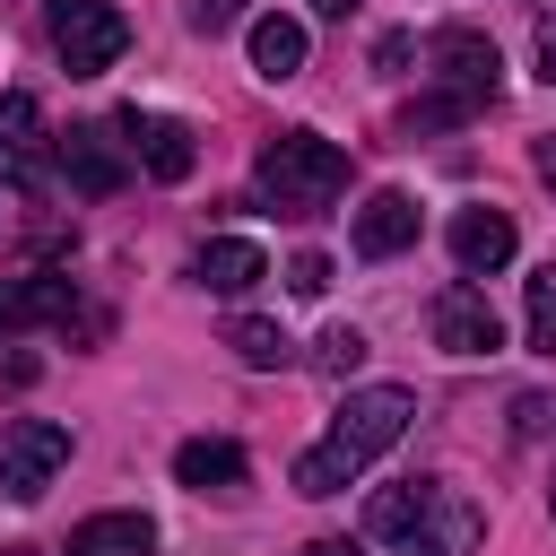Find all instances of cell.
<instances>
[{
	"label": "cell",
	"mask_w": 556,
	"mask_h": 556,
	"mask_svg": "<svg viewBox=\"0 0 556 556\" xmlns=\"http://www.w3.org/2000/svg\"><path fill=\"white\" fill-rule=\"evenodd\" d=\"M408 417H417V400L400 391V382H374V391H348L339 400V417L321 426V443L295 460V495H339L348 478H365L400 434H408Z\"/></svg>",
	"instance_id": "6da1fadb"
},
{
	"label": "cell",
	"mask_w": 556,
	"mask_h": 556,
	"mask_svg": "<svg viewBox=\"0 0 556 556\" xmlns=\"http://www.w3.org/2000/svg\"><path fill=\"white\" fill-rule=\"evenodd\" d=\"M365 539H382L391 556H478L486 513L452 478H400L365 504Z\"/></svg>",
	"instance_id": "7a4b0ae2"
},
{
	"label": "cell",
	"mask_w": 556,
	"mask_h": 556,
	"mask_svg": "<svg viewBox=\"0 0 556 556\" xmlns=\"http://www.w3.org/2000/svg\"><path fill=\"white\" fill-rule=\"evenodd\" d=\"M504 96V61L478 26H434L426 35V96L408 104V130H443V122H469Z\"/></svg>",
	"instance_id": "3957f363"
},
{
	"label": "cell",
	"mask_w": 556,
	"mask_h": 556,
	"mask_svg": "<svg viewBox=\"0 0 556 556\" xmlns=\"http://www.w3.org/2000/svg\"><path fill=\"white\" fill-rule=\"evenodd\" d=\"M252 182H261V200H269L278 217H321V208L348 191V148L321 139V130H278V139L261 148Z\"/></svg>",
	"instance_id": "277c9868"
},
{
	"label": "cell",
	"mask_w": 556,
	"mask_h": 556,
	"mask_svg": "<svg viewBox=\"0 0 556 556\" xmlns=\"http://www.w3.org/2000/svg\"><path fill=\"white\" fill-rule=\"evenodd\" d=\"M43 35H52L70 78H104L130 52V17L113 0H43Z\"/></svg>",
	"instance_id": "5b68a950"
},
{
	"label": "cell",
	"mask_w": 556,
	"mask_h": 556,
	"mask_svg": "<svg viewBox=\"0 0 556 556\" xmlns=\"http://www.w3.org/2000/svg\"><path fill=\"white\" fill-rule=\"evenodd\" d=\"M61 469H70V426H52V417L0 426V495H43Z\"/></svg>",
	"instance_id": "8992f818"
},
{
	"label": "cell",
	"mask_w": 556,
	"mask_h": 556,
	"mask_svg": "<svg viewBox=\"0 0 556 556\" xmlns=\"http://www.w3.org/2000/svg\"><path fill=\"white\" fill-rule=\"evenodd\" d=\"M426 330H434L443 356H495V348H504V321H495L486 287H469V278H452V287L426 304Z\"/></svg>",
	"instance_id": "52a82bcc"
},
{
	"label": "cell",
	"mask_w": 556,
	"mask_h": 556,
	"mask_svg": "<svg viewBox=\"0 0 556 556\" xmlns=\"http://www.w3.org/2000/svg\"><path fill=\"white\" fill-rule=\"evenodd\" d=\"M52 174V130H43V104L26 87L0 96V182H43Z\"/></svg>",
	"instance_id": "ba28073f"
},
{
	"label": "cell",
	"mask_w": 556,
	"mask_h": 556,
	"mask_svg": "<svg viewBox=\"0 0 556 556\" xmlns=\"http://www.w3.org/2000/svg\"><path fill=\"white\" fill-rule=\"evenodd\" d=\"M113 130H122V148H130V156H139L156 182H182V174L200 165L191 130H182L174 113H139V104H130V113H113Z\"/></svg>",
	"instance_id": "9c48e42d"
},
{
	"label": "cell",
	"mask_w": 556,
	"mask_h": 556,
	"mask_svg": "<svg viewBox=\"0 0 556 556\" xmlns=\"http://www.w3.org/2000/svg\"><path fill=\"white\" fill-rule=\"evenodd\" d=\"M35 321H52V330H70V321H78V287H70L61 269L0 278V330H35Z\"/></svg>",
	"instance_id": "30bf717a"
},
{
	"label": "cell",
	"mask_w": 556,
	"mask_h": 556,
	"mask_svg": "<svg viewBox=\"0 0 556 556\" xmlns=\"http://www.w3.org/2000/svg\"><path fill=\"white\" fill-rule=\"evenodd\" d=\"M52 165L87 191V200H104V191H122V148H113V130H52Z\"/></svg>",
	"instance_id": "8fae6325"
},
{
	"label": "cell",
	"mask_w": 556,
	"mask_h": 556,
	"mask_svg": "<svg viewBox=\"0 0 556 556\" xmlns=\"http://www.w3.org/2000/svg\"><path fill=\"white\" fill-rule=\"evenodd\" d=\"M513 243H521V235H513V217H504V208H486V200L452 217V261H460L469 278L504 269V261H513Z\"/></svg>",
	"instance_id": "7c38bea8"
},
{
	"label": "cell",
	"mask_w": 556,
	"mask_h": 556,
	"mask_svg": "<svg viewBox=\"0 0 556 556\" xmlns=\"http://www.w3.org/2000/svg\"><path fill=\"white\" fill-rule=\"evenodd\" d=\"M417 243V200L408 191H374L365 208H356V252L365 261H391V252H408Z\"/></svg>",
	"instance_id": "4fadbf2b"
},
{
	"label": "cell",
	"mask_w": 556,
	"mask_h": 556,
	"mask_svg": "<svg viewBox=\"0 0 556 556\" xmlns=\"http://www.w3.org/2000/svg\"><path fill=\"white\" fill-rule=\"evenodd\" d=\"M191 278H200L208 295H252V287L269 278V261H261V243H243V235H217V243H200Z\"/></svg>",
	"instance_id": "5bb4252c"
},
{
	"label": "cell",
	"mask_w": 556,
	"mask_h": 556,
	"mask_svg": "<svg viewBox=\"0 0 556 556\" xmlns=\"http://www.w3.org/2000/svg\"><path fill=\"white\" fill-rule=\"evenodd\" d=\"M61 556H156V521L148 513H96V521L70 530Z\"/></svg>",
	"instance_id": "9a60e30c"
},
{
	"label": "cell",
	"mask_w": 556,
	"mask_h": 556,
	"mask_svg": "<svg viewBox=\"0 0 556 556\" xmlns=\"http://www.w3.org/2000/svg\"><path fill=\"white\" fill-rule=\"evenodd\" d=\"M243 443H226V434H191L182 452H174V478L191 486V495H208V486H243Z\"/></svg>",
	"instance_id": "2e32d148"
},
{
	"label": "cell",
	"mask_w": 556,
	"mask_h": 556,
	"mask_svg": "<svg viewBox=\"0 0 556 556\" xmlns=\"http://www.w3.org/2000/svg\"><path fill=\"white\" fill-rule=\"evenodd\" d=\"M252 70H261L269 87H287V78L304 70V26H295V17H261V26H252Z\"/></svg>",
	"instance_id": "e0dca14e"
},
{
	"label": "cell",
	"mask_w": 556,
	"mask_h": 556,
	"mask_svg": "<svg viewBox=\"0 0 556 556\" xmlns=\"http://www.w3.org/2000/svg\"><path fill=\"white\" fill-rule=\"evenodd\" d=\"M226 348H235L252 374H278V365H295V339H287L278 321H261V313H235V321H226Z\"/></svg>",
	"instance_id": "ac0fdd59"
},
{
	"label": "cell",
	"mask_w": 556,
	"mask_h": 556,
	"mask_svg": "<svg viewBox=\"0 0 556 556\" xmlns=\"http://www.w3.org/2000/svg\"><path fill=\"white\" fill-rule=\"evenodd\" d=\"M365 365V330L356 321H339V330H321V348H313V374H330V382H348Z\"/></svg>",
	"instance_id": "d6986e66"
},
{
	"label": "cell",
	"mask_w": 556,
	"mask_h": 556,
	"mask_svg": "<svg viewBox=\"0 0 556 556\" xmlns=\"http://www.w3.org/2000/svg\"><path fill=\"white\" fill-rule=\"evenodd\" d=\"M521 313H530V348H547V356H556V261H547V269L530 278Z\"/></svg>",
	"instance_id": "ffe728a7"
},
{
	"label": "cell",
	"mask_w": 556,
	"mask_h": 556,
	"mask_svg": "<svg viewBox=\"0 0 556 556\" xmlns=\"http://www.w3.org/2000/svg\"><path fill=\"white\" fill-rule=\"evenodd\" d=\"M287 287H295V295H321V287H330V261H321V252H295V261H287Z\"/></svg>",
	"instance_id": "44dd1931"
},
{
	"label": "cell",
	"mask_w": 556,
	"mask_h": 556,
	"mask_svg": "<svg viewBox=\"0 0 556 556\" xmlns=\"http://www.w3.org/2000/svg\"><path fill=\"white\" fill-rule=\"evenodd\" d=\"M243 17V0H191V26L200 35H217V26H235Z\"/></svg>",
	"instance_id": "7402d4cb"
},
{
	"label": "cell",
	"mask_w": 556,
	"mask_h": 556,
	"mask_svg": "<svg viewBox=\"0 0 556 556\" xmlns=\"http://www.w3.org/2000/svg\"><path fill=\"white\" fill-rule=\"evenodd\" d=\"M539 70H547V87H556V17L539 26Z\"/></svg>",
	"instance_id": "603a6c76"
},
{
	"label": "cell",
	"mask_w": 556,
	"mask_h": 556,
	"mask_svg": "<svg viewBox=\"0 0 556 556\" xmlns=\"http://www.w3.org/2000/svg\"><path fill=\"white\" fill-rule=\"evenodd\" d=\"M304 556H365V547H356V539H313Z\"/></svg>",
	"instance_id": "cb8c5ba5"
},
{
	"label": "cell",
	"mask_w": 556,
	"mask_h": 556,
	"mask_svg": "<svg viewBox=\"0 0 556 556\" xmlns=\"http://www.w3.org/2000/svg\"><path fill=\"white\" fill-rule=\"evenodd\" d=\"M313 9H321V17H348V9H356V0H313Z\"/></svg>",
	"instance_id": "d4e9b609"
},
{
	"label": "cell",
	"mask_w": 556,
	"mask_h": 556,
	"mask_svg": "<svg viewBox=\"0 0 556 556\" xmlns=\"http://www.w3.org/2000/svg\"><path fill=\"white\" fill-rule=\"evenodd\" d=\"M547 513H556V478H547Z\"/></svg>",
	"instance_id": "484cf974"
}]
</instances>
